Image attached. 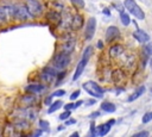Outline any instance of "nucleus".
Listing matches in <instances>:
<instances>
[{
    "label": "nucleus",
    "instance_id": "nucleus-1",
    "mask_svg": "<svg viewBox=\"0 0 152 137\" xmlns=\"http://www.w3.org/2000/svg\"><path fill=\"white\" fill-rule=\"evenodd\" d=\"M91 51H93V48H91L90 45H88V46L84 49V51H83V54H82V57H81V61L78 62V64H77V67H76V70H75V74H74V76H72V80H74V81L78 80V77H81V75H82V73H83L86 66H87L88 62L90 61Z\"/></svg>",
    "mask_w": 152,
    "mask_h": 137
},
{
    "label": "nucleus",
    "instance_id": "nucleus-2",
    "mask_svg": "<svg viewBox=\"0 0 152 137\" xmlns=\"http://www.w3.org/2000/svg\"><path fill=\"white\" fill-rule=\"evenodd\" d=\"M83 89L90 94L91 96H95V98H102L103 96V93L104 91L100 87V85H97L95 81H86L83 85H82Z\"/></svg>",
    "mask_w": 152,
    "mask_h": 137
},
{
    "label": "nucleus",
    "instance_id": "nucleus-3",
    "mask_svg": "<svg viewBox=\"0 0 152 137\" xmlns=\"http://www.w3.org/2000/svg\"><path fill=\"white\" fill-rule=\"evenodd\" d=\"M124 5H125V8H126L132 15H134L137 19L142 20V19L145 18L144 11L139 7V5H138L134 0H125V1H124Z\"/></svg>",
    "mask_w": 152,
    "mask_h": 137
},
{
    "label": "nucleus",
    "instance_id": "nucleus-4",
    "mask_svg": "<svg viewBox=\"0 0 152 137\" xmlns=\"http://www.w3.org/2000/svg\"><path fill=\"white\" fill-rule=\"evenodd\" d=\"M52 63H53V67L56 69H61L62 70V69L66 68L69 66V63H70V54H66V52L61 51L59 54H57L53 57Z\"/></svg>",
    "mask_w": 152,
    "mask_h": 137
},
{
    "label": "nucleus",
    "instance_id": "nucleus-5",
    "mask_svg": "<svg viewBox=\"0 0 152 137\" xmlns=\"http://www.w3.org/2000/svg\"><path fill=\"white\" fill-rule=\"evenodd\" d=\"M25 6L30 13L31 17H36V15H39L43 11V5L38 1V0H26L25 2Z\"/></svg>",
    "mask_w": 152,
    "mask_h": 137
},
{
    "label": "nucleus",
    "instance_id": "nucleus-6",
    "mask_svg": "<svg viewBox=\"0 0 152 137\" xmlns=\"http://www.w3.org/2000/svg\"><path fill=\"white\" fill-rule=\"evenodd\" d=\"M95 30H96V19L94 17L89 18L86 25V30H84V37L87 41H90L94 35H95Z\"/></svg>",
    "mask_w": 152,
    "mask_h": 137
},
{
    "label": "nucleus",
    "instance_id": "nucleus-7",
    "mask_svg": "<svg viewBox=\"0 0 152 137\" xmlns=\"http://www.w3.org/2000/svg\"><path fill=\"white\" fill-rule=\"evenodd\" d=\"M83 26V17L78 13H76L72 19H71V23H70V29L72 31H78L81 27Z\"/></svg>",
    "mask_w": 152,
    "mask_h": 137
},
{
    "label": "nucleus",
    "instance_id": "nucleus-8",
    "mask_svg": "<svg viewBox=\"0 0 152 137\" xmlns=\"http://www.w3.org/2000/svg\"><path fill=\"white\" fill-rule=\"evenodd\" d=\"M120 36V31L116 26H109L107 30H106V41L109 43V42H113L114 39H116L118 37Z\"/></svg>",
    "mask_w": 152,
    "mask_h": 137
},
{
    "label": "nucleus",
    "instance_id": "nucleus-9",
    "mask_svg": "<svg viewBox=\"0 0 152 137\" xmlns=\"http://www.w3.org/2000/svg\"><path fill=\"white\" fill-rule=\"evenodd\" d=\"M110 124L109 123H106V124H101V125H99V126H96L95 127V133H94V136L96 135V136H104V135H107V132L110 130Z\"/></svg>",
    "mask_w": 152,
    "mask_h": 137
},
{
    "label": "nucleus",
    "instance_id": "nucleus-10",
    "mask_svg": "<svg viewBox=\"0 0 152 137\" xmlns=\"http://www.w3.org/2000/svg\"><path fill=\"white\" fill-rule=\"evenodd\" d=\"M133 37H134L138 42H140V43H146V42L150 41V36H148L146 32L141 31V30H137L135 32H133Z\"/></svg>",
    "mask_w": 152,
    "mask_h": 137
},
{
    "label": "nucleus",
    "instance_id": "nucleus-11",
    "mask_svg": "<svg viewBox=\"0 0 152 137\" xmlns=\"http://www.w3.org/2000/svg\"><path fill=\"white\" fill-rule=\"evenodd\" d=\"M55 75L53 74H51L50 71H48V70H45V69H43V71H42V74H40V79H42V81L45 83V85H51L52 82H53V80H55Z\"/></svg>",
    "mask_w": 152,
    "mask_h": 137
},
{
    "label": "nucleus",
    "instance_id": "nucleus-12",
    "mask_svg": "<svg viewBox=\"0 0 152 137\" xmlns=\"http://www.w3.org/2000/svg\"><path fill=\"white\" fill-rule=\"evenodd\" d=\"M75 48V39H69L62 44V51L66 54H71Z\"/></svg>",
    "mask_w": 152,
    "mask_h": 137
},
{
    "label": "nucleus",
    "instance_id": "nucleus-13",
    "mask_svg": "<svg viewBox=\"0 0 152 137\" xmlns=\"http://www.w3.org/2000/svg\"><path fill=\"white\" fill-rule=\"evenodd\" d=\"M124 52V48L119 44H115V45H112L109 48V56L110 57H118L120 56L121 54Z\"/></svg>",
    "mask_w": 152,
    "mask_h": 137
},
{
    "label": "nucleus",
    "instance_id": "nucleus-14",
    "mask_svg": "<svg viewBox=\"0 0 152 137\" xmlns=\"http://www.w3.org/2000/svg\"><path fill=\"white\" fill-rule=\"evenodd\" d=\"M42 91H44V86H43V85H39V83L28 85V86L26 87V92H27V93H32V94L40 93Z\"/></svg>",
    "mask_w": 152,
    "mask_h": 137
},
{
    "label": "nucleus",
    "instance_id": "nucleus-15",
    "mask_svg": "<svg viewBox=\"0 0 152 137\" xmlns=\"http://www.w3.org/2000/svg\"><path fill=\"white\" fill-rule=\"evenodd\" d=\"M144 92H145V87H144V86H140L139 88H137V89L134 91V93H132V94L128 96L127 101H129V102L134 101V100H135V99H138L140 95H142V94H144Z\"/></svg>",
    "mask_w": 152,
    "mask_h": 137
},
{
    "label": "nucleus",
    "instance_id": "nucleus-16",
    "mask_svg": "<svg viewBox=\"0 0 152 137\" xmlns=\"http://www.w3.org/2000/svg\"><path fill=\"white\" fill-rule=\"evenodd\" d=\"M46 19L50 21V23H59L61 20V14L56 11H50L48 14H46Z\"/></svg>",
    "mask_w": 152,
    "mask_h": 137
},
{
    "label": "nucleus",
    "instance_id": "nucleus-17",
    "mask_svg": "<svg viewBox=\"0 0 152 137\" xmlns=\"http://www.w3.org/2000/svg\"><path fill=\"white\" fill-rule=\"evenodd\" d=\"M101 108L104 111V112H108V113H114L116 111V107L113 102H109V101H103L101 104Z\"/></svg>",
    "mask_w": 152,
    "mask_h": 137
},
{
    "label": "nucleus",
    "instance_id": "nucleus-18",
    "mask_svg": "<svg viewBox=\"0 0 152 137\" xmlns=\"http://www.w3.org/2000/svg\"><path fill=\"white\" fill-rule=\"evenodd\" d=\"M21 102L25 106H31V105H33L36 102V98H34V95L32 93H28L27 95H25V96L21 98Z\"/></svg>",
    "mask_w": 152,
    "mask_h": 137
},
{
    "label": "nucleus",
    "instance_id": "nucleus-19",
    "mask_svg": "<svg viewBox=\"0 0 152 137\" xmlns=\"http://www.w3.org/2000/svg\"><path fill=\"white\" fill-rule=\"evenodd\" d=\"M62 107V101L61 100H56L53 101L51 105H50V108L48 110V113H52V112H56L58 108Z\"/></svg>",
    "mask_w": 152,
    "mask_h": 137
},
{
    "label": "nucleus",
    "instance_id": "nucleus-20",
    "mask_svg": "<svg viewBox=\"0 0 152 137\" xmlns=\"http://www.w3.org/2000/svg\"><path fill=\"white\" fill-rule=\"evenodd\" d=\"M7 14H8L7 8L0 6V24H4L7 20Z\"/></svg>",
    "mask_w": 152,
    "mask_h": 137
},
{
    "label": "nucleus",
    "instance_id": "nucleus-21",
    "mask_svg": "<svg viewBox=\"0 0 152 137\" xmlns=\"http://www.w3.org/2000/svg\"><path fill=\"white\" fill-rule=\"evenodd\" d=\"M120 19H121V23H122L125 26L129 25V23H131L129 15H128L127 13H125V12H120Z\"/></svg>",
    "mask_w": 152,
    "mask_h": 137
},
{
    "label": "nucleus",
    "instance_id": "nucleus-22",
    "mask_svg": "<svg viewBox=\"0 0 152 137\" xmlns=\"http://www.w3.org/2000/svg\"><path fill=\"white\" fill-rule=\"evenodd\" d=\"M25 116H26V118H28V120H34L37 117V112L33 108H27Z\"/></svg>",
    "mask_w": 152,
    "mask_h": 137
},
{
    "label": "nucleus",
    "instance_id": "nucleus-23",
    "mask_svg": "<svg viewBox=\"0 0 152 137\" xmlns=\"http://www.w3.org/2000/svg\"><path fill=\"white\" fill-rule=\"evenodd\" d=\"M71 4L77 8H83L84 7V1L83 0H71Z\"/></svg>",
    "mask_w": 152,
    "mask_h": 137
},
{
    "label": "nucleus",
    "instance_id": "nucleus-24",
    "mask_svg": "<svg viewBox=\"0 0 152 137\" xmlns=\"http://www.w3.org/2000/svg\"><path fill=\"white\" fill-rule=\"evenodd\" d=\"M151 120H152V112L145 113L144 117H142V123L146 124V123H148V122H151Z\"/></svg>",
    "mask_w": 152,
    "mask_h": 137
},
{
    "label": "nucleus",
    "instance_id": "nucleus-25",
    "mask_svg": "<svg viewBox=\"0 0 152 137\" xmlns=\"http://www.w3.org/2000/svg\"><path fill=\"white\" fill-rule=\"evenodd\" d=\"M113 6L115 7V10H118V11H120V12H124V7H125V5L121 4L120 1H119V2H118V1H114V2H113Z\"/></svg>",
    "mask_w": 152,
    "mask_h": 137
},
{
    "label": "nucleus",
    "instance_id": "nucleus-26",
    "mask_svg": "<svg viewBox=\"0 0 152 137\" xmlns=\"http://www.w3.org/2000/svg\"><path fill=\"white\" fill-rule=\"evenodd\" d=\"M70 110H65L63 113H61V116H59V119H62V120H66L69 117H70Z\"/></svg>",
    "mask_w": 152,
    "mask_h": 137
},
{
    "label": "nucleus",
    "instance_id": "nucleus-27",
    "mask_svg": "<svg viewBox=\"0 0 152 137\" xmlns=\"http://www.w3.org/2000/svg\"><path fill=\"white\" fill-rule=\"evenodd\" d=\"M64 94H65V91H63V89H58V91L53 92L51 95H52V96H63Z\"/></svg>",
    "mask_w": 152,
    "mask_h": 137
},
{
    "label": "nucleus",
    "instance_id": "nucleus-28",
    "mask_svg": "<svg viewBox=\"0 0 152 137\" xmlns=\"http://www.w3.org/2000/svg\"><path fill=\"white\" fill-rule=\"evenodd\" d=\"M144 50L146 51V54H147V55H152V42H151V43H148V44L144 48Z\"/></svg>",
    "mask_w": 152,
    "mask_h": 137
},
{
    "label": "nucleus",
    "instance_id": "nucleus-29",
    "mask_svg": "<svg viewBox=\"0 0 152 137\" xmlns=\"http://www.w3.org/2000/svg\"><path fill=\"white\" fill-rule=\"evenodd\" d=\"M80 93H81V91H75L74 93H71V95H70V100H76L77 98H78V95H80Z\"/></svg>",
    "mask_w": 152,
    "mask_h": 137
},
{
    "label": "nucleus",
    "instance_id": "nucleus-30",
    "mask_svg": "<svg viewBox=\"0 0 152 137\" xmlns=\"http://www.w3.org/2000/svg\"><path fill=\"white\" fill-rule=\"evenodd\" d=\"M39 125L42 126V129H43V127H44V129H48V127H49V123L45 122V120H43V119L39 120Z\"/></svg>",
    "mask_w": 152,
    "mask_h": 137
},
{
    "label": "nucleus",
    "instance_id": "nucleus-31",
    "mask_svg": "<svg viewBox=\"0 0 152 137\" xmlns=\"http://www.w3.org/2000/svg\"><path fill=\"white\" fill-rule=\"evenodd\" d=\"M142 136H148V132L147 131H141V132H138L134 135V137H142Z\"/></svg>",
    "mask_w": 152,
    "mask_h": 137
},
{
    "label": "nucleus",
    "instance_id": "nucleus-32",
    "mask_svg": "<svg viewBox=\"0 0 152 137\" xmlns=\"http://www.w3.org/2000/svg\"><path fill=\"white\" fill-rule=\"evenodd\" d=\"M64 108H65V110H72V108H75V104H72V102H69V104L64 105Z\"/></svg>",
    "mask_w": 152,
    "mask_h": 137
},
{
    "label": "nucleus",
    "instance_id": "nucleus-33",
    "mask_svg": "<svg viewBox=\"0 0 152 137\" xmlns=\"http://www.w3.org/2000/svg\"><path fill=\"white\" fill-rule=\"evenodd\" d=\"M75 123H76L75 119H68V120L65 122V125H71V124H75Z\"/></svg>",
    "mask_w": 152,
    "mask_h": 137
},
{
    "label": "nucleus",
    "instance_id": "nucleus-34",
    "mask_svg": "<svg viewBox=\"0 0 152 137\" xmlns=\"http://www.w3.org/2000/svg\"><path fill=\"white\" fill-rule=\"evenodd\" d=\"M106 15H110V11H109V8H103V11H102Z\"/></svg>",
    "mask_w": 152,
    "mask_h": 137
},
{
    "label": "nucleus",
    "instance_id": "nucleus-35",
    "mask_svg": "<svg viewBox=\"0 0 152 137\" xmlns=\"http://www.w3.org/2000/svg\"><path fill=\"white\" fill-rule=\"evenodd\" d=\"M82 104H83V101H82V100H78V101H76V104H75V108H76V107H80Z\"/></svg>",
    "mask_w": 152,
    "mask_h": 137
},
{
    "label": "nucleus",
    "instance_id": "nucleus-36",
    "mask_svg": "<svg viewBox=\"0 0 152 137\" xmlns=\"http://www.w3.org/2000/svg\"><path fill=\"white\" fill-rule=\"evenodd\" d=\"M94 104H95V100H88V101L86 102V105H88V106H89V105H94Z\"/></svg>",
    "mask_w": 152,
    "mask_h": 137
},
{
    "label": "nucleus",
    "instance_id": "nucleus-37",
    "mask_svg": "<svg viewBox=\"0 0 152 137\" xmlns=\"http://www.w3.org/2000/svg\"><path fill=\"white\" fill-rule=\"evenodd\" d=\"M97 48H100V49H102V48H103V43H102L101 41H99V42H97Z\"/></svg>",
    "mask_w": 152,
    "mask_h": 137
},
{
    "label": "nucleus",
    "instance_id": "nucleus-38",
    "mask_svg": "<svg viewBox=\"0 0 152 137\" xmlns=\"http://www.w3.org/2000/svg\"><path fill=\"white\" fill-rule=\"evenodd\" d=\"M97 116H100V112H94L93 114H90V118H94V117H97Z\"/></svg>",
    "mask_w": 152,
    "mask_h": 137
},
{
    "label": "nucleus",
    "instance_id": "nucleus-39",
    "mask_svg": "<svg viewBox=\"0 0 152 137\" xmlns=\"http://www.w3.org/2000/svg\"><path fill=\"white\" fill-rule=\"evenodd\" d=\"M51 98H52V95L48 96V98H46V100H45V104H50V101H51Z\"/></svg>",
    "mask_w": 152,
    "mask_h": 137
},
{
    "label": "nucleus",
    "instance_id": "nucleus-40",
    "mask_svg": "<svg viewBox=\"0 0 152 137\" xmlns=\"http://www.w3.org/2000/svg\"><path fill=\"white\" fill-rule=\"evenodd\" d=\"M40 133H42V131H40V130H39V131H37V132H36V133H34V135H36V136H38V135H40Z\"/></svg>",
    "mask_w": 152,
    "mask_h": 137
},
{
    "label": "nucleus",
    "instance_id": "nucleus-41",
    "mask_svg": "<svg viewBox=\"0 0 152 137\" xmlns=\"http://www.w3.org/2000/svg\"><path fill=\"white\" fill-rule=\"evenodd\" d=\"M108 123H109V124H110V125H113V124H114V120H113V119H112V120H109V122H108Z\"/></svg>",
    "mask_w": 152,
    "mask_h": 137
},
{
    "label": "nucleus",
    "instance_id": "nucleus-42",
    "mask_svg": "<svg viewBox=\"0 0 152 137\" xmlns=\"http://www.w3.org/2000/svg\"><path fill=\"white\" fill-rule=\"evenodd\" d=\"M151 92H152V86H151Z\"/></svg>",
    "mask_w": 152,
    "mask_h": 137
}]
</instances>
